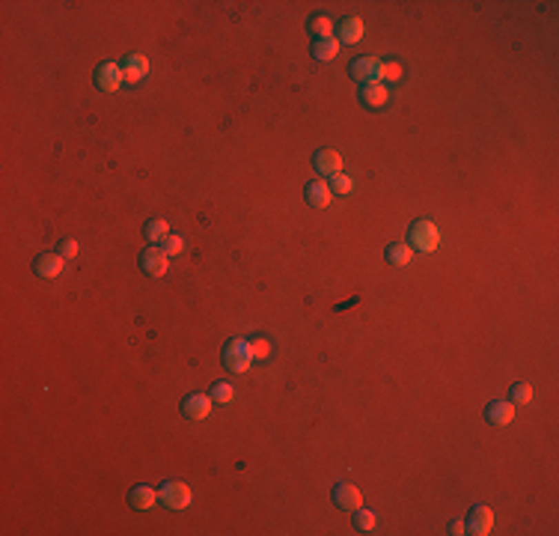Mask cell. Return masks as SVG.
<instances>
[{"mask_svg": "<svg viewBox=\"0 0 559 536\" xmlns=\"http://www.w3.org/2000/svg\"><path fill=\"white\" fill-rule=\"evenodd\" d=\"M60 257H63V259H74V257H78V241H74V239H65V241L60 244Z\"/></svg>", "mask_w": 559, "mask_h": 536, "instance_id": "obj_29", "label": "cell"}, {"mask_svg": "<svg viewBox=\"0 0 559 536\" xmlns=\"http://www.w3.org/2000/svg\"><path fill=\"white\" fill-rule=\"evenodd\" d=\"M334 504L345 513H354L363 506V495H360V488L354 483H336L334 486Z\"/></svg>", "mask_w": 559, "mask_h": 536, "instance_id": "obj_6", "label": "cell"}, {"mask_svg": "<svg viewBox=\"0 0 559 536\" xmlns=\"http://www.w3.org/2000/svg\"><path fill=\"white\" fill-rule=\"evenodd\" d=\"M253 364V343L241 340V337H235V340L226 343L223 349V366L230 373H247Z\"/></svg>", "mask_w": 559, "mask_h": 536, "instance_id": "obj_2", "label": "cell"}, {"mask_svg": "<svg viewBox=\"0 0 559 536\" xmlns=\"http://www.w3.org/2000/svg\"><path fill=\"white\" fill-rule=\"evenodd\" d=\"M411 257H414L411 244L393 241V244H390V248H387V262H390V266H399V268H405V266H407V262H411Z\"/></svg>", "mask_w": 559, "mask_h": 536, "instance_id": "obj_18", "label": "cell"}, {"mask_svg": "<svg viewBox=\"0 0 559 536\" xmlns=\"http://www.w3.org/2000/svg\"><path fill=\"white\" fill-rule=\"evenodd\" d=\"M119 66H122V75H125V83H137L140 78H146L149 75V60L143 57V54H128Z\"/></svg>", "mask_w": 559, "mask_h": 536, "instance_id": "obj_12", "label": "cell"}, {"mask_svg": "<svg viewBox=\"0 0 559 536\" xmlns=\"http://www.w3.org/2000/svg\"><path fill=\"white\" fill-rule=\"evenodd\" d=\"M63 268H65V262H63L60 253H42V257H36V262H33V271L39 277H45V280L60 277Z\"/></svg>", "mask_w": 559, "mask_h": 536, "instance_id": "obj_11", "label": "cell"}, {"mask_svg": "<svg viewBox=\"0 0 559 536\" xmlns=\"http://www.w3.org/2000/svg\"><path fill=\"white\" fill-rule=\"evenodd\" d=\"M407 244H411V250H420V253H434L440 248V230L438 224L429 221V218H420L407 232Z\"/></svg>", "mask_w": 559, "mask_h": 536, "instance_id": "obj_1", "label": "cell"}, {"mask_svg": "<svg viewBox=\"0 0 559 536\" xmlns=\"http://www.w3.org/2000/svg\"><path fill=\"white\" fill-rule=\"evenodd\" d=\"M309 33L316 36V39H334V21H330L327 15H316L309 21Z\"/></svg>", "mask_w": 559, "mask_h": 536, "instance_id": "obj_21", "label": "cell"}, {"mask_svg": "<svg viewBox=\"0 0 559 536\" xmlns=\"http://www.w3.org/2000/svg\"><path fill=\"white\" fill-rule=\"evenodd\" d=\"M182 250H185V241L179 239V236H170L164 241V253H167V257H176V253H182Z\"/></svg>", "mask_w": 559, "mask_h": 536, "instance_id": "obj_28", "label": "cell"}, {"mask_svg": "<svg viewBox=\"0 0 559 536\" xmlns=\"http://www.w3.org/2000/svg\"><path fill=\"white\" fill-rule=\"evenodd\" d=\"M212 399L214 402H221V406H226V402H232L235 399V388L230 381H217L214 388H212Z\"/></svg>", "mask_w": 559, "mask_h": 536, "instance_id": "obj_23", "label": "cell"}, {"mask_svg": "<svg viewBox=\"0 0 559 536\" xmlns=\"http://www.w3.org/2000/svg\"><path fill=\"white\" fill-rule=\"evenodd\" d=\"M336 54H339V39H316V45H312V57L321 63L336 60Z\"/></svg>", "mask_w": 559, "mask_h": 536, "instance_id": "obj_19", "label": "cell"}, {"mask_svg": "<svg viewBox=\"0 0 559 536\" xmlns=\"http://www.w3.org/2000/svg\"><path fill=\"white\" fill-rule=\"evenodd\" d=\"M265 357H271V343L259 337V340L253 343V361H265Z\"/></svg>", "mask_w": 559, "mask_h": 536, "instance_id": "obj_27", "label": "cell"}, {"mask_svg": "<svg viewBox=\"0 0 559 536\" xmlns=\"http://www.w3.org/2000/svg\"><path fill=\"white\" fill-rule=\"evenodd\" d=\"M161 501H164V506H170V510H185V506H191L194 495H191V488H187V483L170 479V483L161 486Z\"/></svg>", "mask_w": 559, "mask_h": 536, "instance_id": "obj_3", "label": "cell"}, {"mask_svg": "<svg viewBox=\"0 0 559 536\" xmlns=\"http://www.w3.org/2000/svg\"><path fill=\"white\" fill-rule=\"evenodd\" d=\"M449 533H452V536H461V533H467V522H452Z\"/></svg>", "mask_w": 559, "mask_h": 536, "instance_id": "obj_30", "label": "cell"}, {"mask_svg": "<svg viewBox=\"0 0 559 536\" xmlns=\"http://www.w3.org/2000/svg\"><path fill=\"white\" fill-rule=\"evenodd\" d=\"M402 75H405V69H402V66L399 63H381V81H399L402 78Z\"/></svg>", "mask_w": 559, "mask_h": 536, "instance_id": "obj_26", "label": "cell"}, {"mask_svg": "<svg viewBox=\"0 0 559 536\" xmlns=\"http://www.w3.org/2000/svg\"><path fill=\"white\" fill-rule=\"evenodd\" d=\"M467 530L476 533V536H488L491 530H494V513H491L488 506H476V510L470 513Z\"/></svg>", "mask_w": 559, "mask_h": 536, "instance_id": "obj_14", "label": "cell"}, {"mask_svg": "<svg viewBox=\"0 0 559 536\" xmlns=\"http://www.w3.org/2000/svg\"><path fill=\"white\" fill-rule=\"evenodd\" d=\"M140 268H143L149 277H164L167 268H170V257L164 253V248H146L143 257H140Z\"/></svg>", "mask_w": 559, "mask_h": 536, "instance_id": "obj_5", "label": "cell"}, {"mask_svg": "<svg viewBox=\"0 0 559 536\" xmlns=\"http://www.w3.org/2000/svg\"><path fill=\"white\" fill-rule=\"evenodd\" d=\"M515 411H518V406L511 399H497L485 408V417H488V423H494V426H509V423L515 420Z\"/></svg>", "mask_w": 559, "mask_h": 536, "instance_id": "obj_10", "label": "cell"}, {"mask_svg": "<svg viewBox=\"0 0 559 536\" xmlns=\"http://www.w3.org/2000/svg\"><path fill=\"white\" fill-rule=\"evenodd\" d=\"M212 406H214L212 397H205V393H191V397H185L182 411H185V417H191V420H205L212 415Z\"/></svg>", "mask_w": 559, "mask_h": 536, "instance_id": "obj_9", "label": "cell"}, {"mask_svg": "<svg viewBox=\"0 0 559 536\" xmlns=\"http://www.w3.org/2000/svg\"><path fill=\"white\" fill-rule=\"evenodd\" d=\"M143 236H146V241H152V244H164V241L170 239V224L161 221V218L149 221L146 230H143Z\"/></svg>", "mask_w": 559, "mask_h": 536, "instance_id": "obj_20", "label": "cell"}, {"mask_svg": "<svg viewBox=\"0 0 559 536\" xmlns=\"http://www.w3.org/2000/svg\"><path fill=\"white\" fill-rule=\"evenodd\" d=\"M354 524H357V530L360 533H372L375 530V524H378V519H375V513H369V510H354Z\"/></svg>", "mask_w": 559, "mask_h": 536, "instance_id": "obj_22", "label": "cell"}, {"mask_svg": "<svg viewBox=\"0 0 559 536\" xmlns=\"http://www.w3.org/2000/svg\"><path fill=\"white\" fill-rule=\"evenodd\" d=\"M312 164H316V173H321V176L343 173V155H339L336 149H318L316 158H312Z\"/></svg>", "mask_w": 559, "mask_h": 536, "instance_id": "obj_8", "label": "cell"}, {"mask_svg": "<svg viewBox=\"0 0 559 536\" xmlns=\"http://www.w3.org/2000/svg\"><path fill=\"white\" fill-rule=\"evenodd\" d=\"M330 200H334V191H330V185L325 179H316V182L307 185V203L312 209H327Z\"/></svg>", "mask_w": 559, "mask_h": 536, "instance_id": "obj_13", "label": "cell"}, {"mask_svg": "<svg viewBox=\"0 0 559 536\" xmlns=\"http://www.w3.org/2000/svg\"><path fill=\"white\" fill-rule=\"evenodd\" d=\"M128 501H131L134 510H152L155 501H158V492H155L152 486H137L134 492L128 495Z\"/></svg>", "mask_w": 559, "mask_h": 536, "instance_id": "obj_17", "label": "cell"}, {"mask_svg": "<svg viewBox=\"0 0 559 536\" xmlns=\"http://www.w3.org/2000/svg\"><path fill=\"white\" fill-rule=\"evenodd\" d=\"M360 101H363L366 108H384L387 101H390V90H387L384 83H366V87L360 90Z\"/></svg>", "mask_w": 559, "mask_h": 536, "instance_id": "obj_15", "label": "cell"}, {"mask_svg": "<svg viewBox=\"0 0 559 536\" xmlns=\"http://www.w3.org/2000/svg\"><path fill=\"white\" fill-rule=\"evenodd\" d=\"M96 83L101 92H116L122 83H125V75H122V66L119 63H101L96 69Z\"/></svg>", "mask_w": 559, "mask_h": 536, "instance_id": "obj_4", "label": "cell"}, {"mask_svg": "<svg viewBox=\"0 0 559 536\" xmlns=\"http://www.w3.org/2000/svg\"><path fill=\"white\" fill-rule=\"evenodd\" d=\"M363 30H366V24H363V18H345L343 24H339V42H345V45H357L360 39H363Z\"/></svg>", "mask_w": 559, "mask_h": 536, "instance_id": "obj_16", "label": "cell"}, {"mask_svg": "<svg viewBox=\"0 0 559 536\" xmlns=\"http://www.w3.org/2000/svg\"><path fill=\"white\" fill-rule=\"evenodd\" d=\"M511 402H515V406H527V402H533V388L524 384V381L511 384Z\"/></svg>", "mask_w": 559, "mask_h": 536, "instance_id": "obj_24", "label": "cell"}, {"mask_svg": "<svg viewBox=\"0 0 559 536\" xmlns=\"http://www.w3.org/2000/svg\"><path fill=\"white\" fill-rule=\"evenodd\" d=\"M352 188H354V182L345 173L330 176V191H334V194H352Z\"/></svg>", "mask_w": 559, "mask_h": 536, "instance_id": "obj_25", "label": "cell"}, {"mask_svg": "<svg viewBox=\"0 0 559 536\" xmlns=\"http://www.w3.org/2000/svg\"><path fill=\"white\" fill-rule=\"evenodd\" d=\"M352 75L363 83H381V60L378 57H360L352 63Z\"/></svg>", "mask_w": 559, "mask_h": 536, "instance_id": "obj_7", "label": "cell"}]
</instances>
